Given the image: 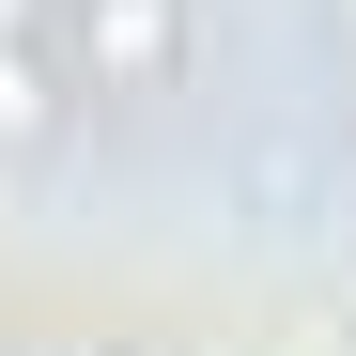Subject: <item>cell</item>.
Listing matches in <instances>:
<instances>
[{"instance_id":"2","label":"cell","mask_w":356,"mask_h":356,"mask_svg":"<svg viewBox=\"0 0 356 356\" xmlns=\"http://www.w3.org/2000/svg\"><path fill=\"white\" fill-rule=\"evenodd\" d=\"M63 0H0V155H31V140H63Z\"/></svg>"},{"instance_id":"3","label":"cell","mask_w":356,"mask_h":356,"mask_svg":"<svg viewBox=\"0 0 356 356\" xmlns=\"http://www.w3.org/2000/svg\"><path fill=\"white\" fill-rule=\"evenodd\" d=\"M310 186H325V170L294 155V140H264V155H248V202H264V232H294V217H310Z\"/></svg>"},{"instance_id":"1","label":"cell","mask_w":356,"mask_h":356,"mask_svg":"<svg viewBox=\"0 0 356 356\" xmlns=\"http://www.w3.org/2000/svg\"><path fill=\"white\" fill-rule=\"evenodd\" d=\"M63 63L93 93H170L186 78V0H63Z\"/></svg>"}]
</instances>
